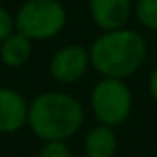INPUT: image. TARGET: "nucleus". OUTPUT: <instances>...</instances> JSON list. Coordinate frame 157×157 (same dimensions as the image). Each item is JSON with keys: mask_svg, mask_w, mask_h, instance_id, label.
<instances>
[{"mask_svg": "<svg viewBox=\"0 0 157 157\" xmlns=\"http://www.w3.org/2000/svg\"><path fill=\"white\" fill-rule=\"evenodd\" d=\"M85 109L74 94L65 91L39 93L28 109V128L43 142L68 140L82 129Z\"/></svg>", "mask_w": 157, "mask_h": 157, "instance_id": "f257e3e1", "label": "nucleus"}, {"mask_svg": "<svg viewBox=\"0 0 157 157\" xmlns=\"http://www.w3.org/2000/svg\"><path fill=\"white\" fill-rule=\"evenodd\" d=\"M93 68L102 78L128 80L146 61L148 44L133 28L102 32L89 46Z\"/></svg>", "mask_w": 157, "mask_h": 157, "instance_id": "f03ea898", "label": "nucleus"}, {"mask_svg": "<svg viewBox=\"0 0 157 157\" xmlns=\"http://www.w3.org/2000/svg\"><path fill=\"white\" fill-rule=\"evenodd\" d=\"M67 21V10L59 0H26L15 11V30L33 43L57 37Z\"/></svg>", "mask_w": 157, "mask_h": 157, "instance_id": "7ed1b4c3", "label": "nucleus"}, {"mask_svg": "<svg viewBox=\"0 0 157 157\" xmlns=\"http://www.w3.org/2000/svg\"><path fill=\"white\" fill-rule=\"evenodd\" d=\"M89 104L98 124L117 128L131 117L133 93L126 80L100 78L91 89Z\"/></svg>", "mask_w": 157, "mask_h": 157, "instance_id": "20e7f679", "label": "nucleus"}, {"mask_svg": "<svg viewBox=\"0 0 157 157\" xmlns=\"http://www.w3.org/2000/svg\"><path fill=\"white\" fill-rule=\"evenodd\" d=\"M91 68L93 63L89 48L78 43H70L57 48L48 61V72L52 80L61 85H74L82 82Z\"/></svg>", "mask_w": 157, "mask_h": 157, "instance_id": "39448f33", "label": "nucleus"}, {"mask_svg": "<svg viewBox=\"0 0 157 157\" xmlns=\"http://www.w3.org/2000/svg\"><path fill=\"white\" fill-rule=\"evenodd\" d=\"M135 0H89V17L102 32L126 28L133 15Z\"/></svg>", "mask_w": 157, "mask_h": 157, "instance_id": "423d86ee", "label": "nucleus"}, {"mask_svg": "<svg viewBox=\"0 0 157 157\" xmlns=\"http://www.w3.org/2000/svg\"><path fill=\"white\" fill-rule=\"evenodd\" d=\"M30 102L11 87H0V135H13L28 126Z\"/></svg>", "mask_w": 157, "mask_h": 157, "instance_id": "0eeeda50", "label": "nucleus"}, {"mask_svg": "<svg viewBox=\"0 0 157 157\" xmlns=\"http://www.w3.org/2000/svg\"><path fill=\"white\" fill-rule=\"evenodd\" d=\"M118 150V135L115 128L96 124L83 137L85 157H115Z\"/></svg>", "mask_w": 157, "mask_h": 157, "instance_id": "6e6552de", "label": "nucleus"}, {"mask_svg": "<svg viewBox=\"0 0 157 157\" xmlns=\"http://www.w3.org/2000/svg\"><path fill=\"white\" fill-rule=\"evenodd\" d=\"M32 54H33V41L17 30L0 44V63L8 68L24 67L30 61Z\"/></svg>", "mask_w": 157, "mask_h": 157, "instance_id": "1a4fd4ad", "label": "nucleus"}, {"mask_svg": "<svg viewBox=\"0 0 157 157\" xmlns=\"http://www.w3.org/2000/svg\"><path fill=\"white\" fill-rule=\"evenodd\" d=\"M133 15L142 28L157 32V0H135Z\"/></svg>", "mask_w": 157, "mask_h": 157, "instance_id": "9d476101", "label": "nucleus"}, {"mask_svg": "<svg viewBox=\"0 0 157 157\" xmlns=\"http://www.w3.org/2000/svg\"><path fill=\"white\" fill-rule=\"evenodd\" d=\"M37 157H72V150L67 140H48L41 144Z\"/></svg>", "mask_w": 157, "mask_h": 157, "instance_id": "9b49d317", "label": "nucleus"}, {"mask_svg": "<svg viewBox=\"0 0 157 157\" xmlns=\"http://www.w3.org/2000/svg\"><path fill=\"white\" fill-rule=\"evenodd\" d=\"M15 32V15L6 6L0 4V44Z\"/></svg>", "mask_w": 157, "mask_h": 157, "instance_id": "f8f14e48", "label": "nucleus"}, {"mask_svg": "<svg viewBox=\"0 0 157 157\" xmlns=\"http://www.w3.org/2000/svg\"><path fill=\"white\" fill-rule=\"evenodd\" d=\"M148 93L153 98V102H157V67L148 76Z\"/></svg>", "mask_w": 157, "mask_h": 157, "instance_id": "ddd939ff", "label": "nucleus"}, {"mask_svg": "<svg viewBox=\"0 0 157 157\" xmlns=\"http://www.w3.org/2000/svg\"><path fill=\"white\" fill-rule=\"evenodd\" d=\"M59 2H63V0H59Z\"/></svg>", "mask_w": 157, "mask_h": 157, "instance_id": "4468645a", "label": "nucleus"}]
</instances>
